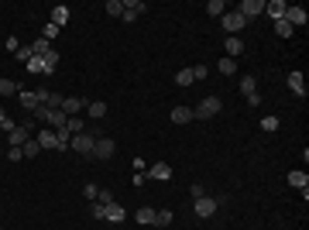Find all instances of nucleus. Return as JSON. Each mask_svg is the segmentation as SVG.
Instances as JSON below:
<instances>
[{"mask_svg":"<svg viewBox=\"0 0 309 230\" xmlns=\"http://www.w3.org/2000/svg\"><path fill=\"white\" fill-rule=\"evenodd\" d=\"M93 144H97V134L93 131H83V134H72V151H79L83 158H93Z\"/></svg>","mask_w":309,"mask_h":230,"instance_id":"nucleus-1","label":"nucleus"},{"mask_svg":"<svg viewBox=\"0 0 309 230\" xmlns=\"http://www.w3.org/2000/svg\"><path fill=\"white\" fill-rule=\"evenodd\" d=\"M216 114H220V96H206L193 110V120H210V117H216Z\"/></svg>","mask_w":309,"mask_h":230,"instance_id":"nucleus-2","label":"nucleus"},{"mask_svg":"<svg viewBox=\"0 0 309 230\" xmlns=\"http://www.w3.org/2000/svg\"><path fill=\"white\" fill-rule=\"evenodd\" d=\"M220 24H223V31H230V35H237V31H241V28H244L248 21L241 18V11H227V14L220 18Z\"/></svg>","mask_w":309,"mask_h":230,"instance_id":"nucleus-3","label":"nucleus"},{"mask_svg":"<svg viewBox=\"0 0 309 230\" xmlns=\"http://www.w3.org/2000/svg\"><path fill=\"white\" fill-rule=\"evenodd\" d=\"M216 206H220V199H210V196H203V199H196V203H193V213L206 220V216H213V213H216Z\"/></svg>","mask_w":309,"mask_h":230,"instance_id":"nucleus-4","label":"nucleus"},{"mask_svg":"<svg viewBox=\"0 0 309 230\" xmlns=\"http://www.w3.org/2000/svg\"><path fill=\"white\" fill-rule=\"evenodd\" d=\"M282 21H285L292 31H295V28H302V24L309 21V14L302 11V7H285V18H282Z\"/></svg>","mask_w":309,"mask_h":230,"instance_id":"nucleus-5","label":"nucleus"},{"mask_svg":"<svg viewBox=\"0 0 309 230\" xmlns=\"http://www.w3.org/2000/svg\"><path fill=\"white\" fill-rule=\"evenodd\" d=\"M148 179H158V182H169L172 179V165L169 162H154V165H148Z\"/></svg>","mask_w":309,"mask_h":230,"instance_id":"nucleus-6","label":"nucleus"},{"mask_svg":"<svg viewBox=\"0 0 309 230\" xmlns=\"http://www.w3.org/2000/svg\"><path fill=\"white\" fill-rule=\"evenodd\" d=\"M117 144L110 137H97V144H93V158H114Z\"/></svg>","mask_w":309,"mask_h":230,"instance_id":"nucleus-7","label":"nucleus"},{"mask_svg":"<svg viewBox=\"0 0 309 230\" xmlns=\"http://www.w3.org/2000/svg\"><path fill=\"white\" fill-rule=\"evenodd\" d=\"M258 14H265V0H244V4H241V18L244 21L258 18Z\"/></svg>","mask_w":309,"mask_h":230,"instance_id":"nucleus-8","label":"nucleus"},{"mask_svg":"<svg viewBox=\"0 0 309 230\" xmlns=\"http://www.w3.org/2000/svg\"><path fill=\"white\" fill-rule=\"evenodd\" d=\"M83 107H86V103H83L79 96H62V107H58V110H62L65 117H79V110H83Z\"/></svg>","mask_w":309,"mask_h":230,"instance_id":"nucleus-9","label":"nucleus"},{"mask_svg":"<svg viewBox=\"0 0 309 230\" xmlns=\"http://www.w3.org/2000/svg\"><path fill=\"white\" fill-rule=\"evenodd\" d=\"M28 137H31V127H24V124H18V127H14V131L7 134V144H11V148H21V144H24Z\"/></svg>","mask_w":309,"mask_h":230,"instance_id":"nucleus-10","label":"nucleus"},{"mask_svg":"<svg viewBox=\"0 0 309 230\" xmlns=\"http://www.w3.org/2000/svg\"><path fill=\"white\" fill-rule=\"evenodd\" d=\"M103 220H110V223H124V220H127V210L114 199V203L107 206V213H103Z\"/></svg>","mask_w":309,"mask_h":230,"instance_id":"nucleus-11","label":"nucleus"},{"mask_svg":"<svg viewBox=\"0 0 309 230\" xmlns=\"http://www.w3.org/2000/svg\"><path fill=\"white\" fill-rule=\"evenodd\" d=\"M285 0H265V14H271V21H282L285 18Z\"/></svg>","mask_w":309,"mask_h":230,"instance_id":"nucleus-12","label":"nucleus"},{"mask_svg":"<svg viewBox=\"0 0 309 230\" xmlns=\"http://www.w3.org/2000/svg\"><path fill=\"white\" fill-rule=\"evenodd\" d=\"M24 69H28L31 76H48V69H45V58H41V55H31L28 62H24Z\"/></svg>","mask_w":309,"mask_h":230,"instance_id":"nucleus-13","label":"nucleus"},{"mask_svg":"<svg viewBox=\"0 0 309 230\" xmlns=\"http://www.w3.org/2000/svg\"><path fill=\"white\" fill-rule=\"evenodd\" d=\"M172 124H193V107H172Z\"/></svg>","mask_w":309,"mask_h":230,"instance_id":"nucleus-14","label":"nucleus"},{"mask_svg":"<svg viewBox=\"0 0 309 230\" xmlns=\"http://www.w3.org/2000/svg\"><path fill=\"white\" fill-rule=\"evenodd\" d=\"M289 186L292 189H309V175L302 172V169H292L289 172Z\"/></svg>","mask_w":309,"mask_h":230,"instance_id":"nucleus-15","label":"nucleus"},{"mask_svg":"<svg viewBox=\"0 0 309 230\" xmlns=\"http://www.w3.org/2000/svg\"><path fill=\"white\" fill-rule=\"evenodd\" d=\"M289 90L295 96H306V79H302V72H289Z\"/></svg>","mask_w":309,"mask_h":230,"instance_id":"nucleus-16","label":"nucleus"},{"mask_svg":"<svg viewBox=\"0 0 309 230\" xmlns=\"http://www.w3.org/2000/svg\"><path fill=\"white\" fill-rule=\"evenodd\" d=\"M18 96H21V107H24L28 114H31L35 107H38V93H35V90H21Z\"/></svg>","mask_w":309,"mask_h":230,"instance_id":"nucleus-17","label":"nucleus"},{"mask_svg":"<svg viewBox=\"0 0 309 230\" xmlns=\"http://www.w3.org/2000/svg\"><path fill=\"white\" fill-rule=\"evenodd\" d=\"M72 144V131L69 127H62V131H55V151H65Z\"/></svg>","mask_w":309,"mask_h":230,"instance_id":"nucleus-18","label":"nucleus"},{"mask_svg":"<svg viewBox=\"0 0 309 230\" xmlns=\"http://www.w3.org/2000/svg\"><path fill=\"white\" fill-rule=\"evenodd\" d=\"M223 48H227V58H234V55H241V52H244V41L241 38H223Z\"/></svg>","mask_w":309,"mask_h":230,"instance_id":"nucleus-19","label":"nucleus"},{"mask_svg":"<svg viewBox=\"0 0 309 230\" xmlns=\"http://www.w3.org/2000/svg\"><path fill=\"white\" fill-rule=\"evenodd\" d=\"M65 21H69V7H65V4H58L55 11H52V24H55V28H62Z\"/></svg>","mask_w":309,"mask_h":230,"instance_id":"nucleus-20","label":"nucleus"},{"mask_svg":"<svg viewBox=\"0 0 309 230\" xmlns=\"http://www.w3.org/2000/svg\"><path fill=\"white\" fill-rule=\"evenodd\" d=\"M134 216H137V223H144V227H154V210H151V206H141Z\"/></svg>","mask_w":309,"mask_h":230,"instance_id":"nucleus-21","label":"nucleus"},{"mask_svg":"<svg viewBox=\"0 0 309 230\" xmlns=\"http://www.w3.org/2000/svg\"><path fill=\"white\" fill-rule=\"evenodd\" d=\"M41 151V144L38 141H35V137H28V141H24V144H21V155H24V158H35V155Z\"/></svg>","mask_w":309,"mask_h":230,"instance_id":"nucleus-22","label":"nucleus"},{"mask_svg":"<svg viewBox=\"0 0 309 230\" xmlns=\"http://www.w3.org/2000/svg\"><path fill=\"white\" fill-rule=\"evenodd\" d=\"M48 124H52V131H62V127L69 124V117L62 114V110H52V117H48Z\"/></svg>","mask_w":309,"mask_h":230,"instance_id":"nucleus-23","label":"nucleus"},{"mask_svg":"<svg viewBox=\"0 0 309 230\" xmlns=\"http://www.w3.org/2000/svg\"><path fill=\"white\" fill-rule=\"evenodd\" d=\"M86 114L93 117V120H100V117H107V103H100V100H97V103H86Z\"/></svg>","mask_w":309,"mask_h":230,"instance_id":"nucleus-24","label":"nucleus"},{"mask_svg":"<svg viewBox=\"0 0 309 230\" xmlns=\"http://www.w3.org/2000/svg\"><path fill=\"white\" fill-rule=\"evenodd\" d=\"M206 14H213V18H223V14H227V4H223V0H210V4H206Z\"/></svg>","mask_w":309,"mask_h":230,"instance_id":"nucleus-25","label":"nucleus"},{"mask_svg":"<svg viewBox=\"0 0 309 230\" xmlns=\"http://www.w3.org/2000/svg\"><path fill=\"white\" fill-rule=\"evenodd\" d=\"M196 79H193V69H179L175 72V86H193Z\"/></svg>","mask_w":309,"mask_h":230,"instance_id":"nucleus-26","label":"nucleus"},{"mask_svg":"<svg viewBox=\"0 0 309 230\" xmlns=\"http://www.w3.org/2000/svg\"><path fill=\"white\" fill-rule=\"evenodd\" d=\"M11 93H21V86L14 83V79H4V76H0V96H11Z\"/></svg>","mask_w":309,"mask_h":230,"instance_id":"nucleus-27","label":"nucleus"},{"mask_svg":"<svg viewBox=\"0 0 309 230\" xmlns=\"http://www.w3.org/2000/svg\"><path fill=\"white\" fill-rule=\"evenodd\" d=\"M35 141L41 144V151H45V148H55V131H41Z\"/></svg>","mask_w":309,"mask_h":230,"instance_id":"nucleus-28","label":"nucleus"},{"mask_svg":"<svg viewBox=\"0 0 309 230\" xmlns=\"http://www.w3.org/2000/svg\"><path fill=\"white\" fill-rule=\"evenodd\" d=\"M41 58H45V69H48V76H52V72H55V65H58V52H55V48H48Z\"/></svg>","mask_w":309,"mask_h":230,"instance_id":"nucleus-29","label":"nucleus"},{"mask_svg":"<svg viewBox=\"0 0 309 230\" xmlns=\"http://www.w3.org/2000/svg\"><path fill=\"white\" fill-rule=\"evenodd\" d=\"M241 93H244V96L258 93V79H254V76H244V79H241Z\"/></svg>","mask_w":309,"mask_h":230,"instance_id":"nucleus-30","label":"nucleus"},{"mask_svg":"<svg viewBox=\"0 0 309 230\" xmlns=\"http://www.w3.org/2000/svg\"><path fill=\"white\" fill-rule=\"evenodd\" d=\"M172 220H175V216H172V210H162V213H154V227H162V230L169 227Z\"/></svg>","mask_w":309,"mask_h":230,"instance_id":"nucleus-31","label":"nucleus"},{"mask_svg":"<svg viewBox=\"0 0 309 230\" xmlns=\"http://www.w3.org/2000/svg\"><path fill=\"white\" fill-rule=\"evenodd\" d=\"M107 14H110V18H120V14H124V0H107Z\"/></svg>","mask_w":309,"mask_h":230,"instance_id":"nucleus-32","label":"nucleus"},{"mask_svg":"<svg viewBox=\"0 0 309 230\" xmlns=\"http://www.w3.org/2000/svg\"><path fill=\"white\" fill-rule=\"evenodd\" d=\"M48 48H52V45H48L45 38H35V41H31V55H45Z\"/></svg>","mask_w":309,"mask_h":230,"instance_id":"nucleus-33","label":"nucleus"},{"mask_svg":"<svg viewBox=\"0 0 309 230\" xmlns=\"http://www.w3.org/2000/svg\"><path fill=\"white\" fill-rule=\"evenodd\" d=\"M261 131H268V134H271V131H278V117H275V114L261 117Z\"/></svg>","mask_w":309,"mask_h":230,"instance_id":"nucleus-34","label":"nucleus"},{"mask_svg":"<svg viewBox=\"0 0 309 230\" xmlns=\"http://www.w3.org/2000/svg\"><path fill=\"white\" fill-rule=\"evenodd\" d=\"M220 72H223V76H234V72H237V62H234V58H220Z\"/></svg>","mask_w":309,"mask_h":230,"instance_id":"nucleus-35","label":"nucleus"},{"mask_svg":"<svg viewBox=\"0 0 309 230\" xmlns=\"http://www.w3.org/2000/svg\"><path fill=\"white\" fill-rule=\"evenodd\" d=\"M275 35H278V38H292V28L285 21H275Z\"/></svg>","mask_w":309,"mask_h":230,"instance_id":"nucleus-36","label":"nucleus"},{"mask_svg":"<svg viewBox=\"0 0 309 230\" xmlns=\"http://www.w3.org/2000/svg\"><path fill=\"white\" fill-rule=\"evenodd\" d=\"M31 117H38V120H48V117H52V107H45V103H38V107L31 110Z\"/></svg>","mask_w":309,"mask_h":230,"instance_id":"nucleus-37","label":"nucleus"},{"mask_svg":"<svg viewBox=\"0 0 309 230\" xmlns=\"http://www.w3.org/2000/svg\"><path fill=\"white\" fill-rule=\"evenodd\" d=\"M41 38L48 41V45H52V38H58V28H55V24H52V21L45 24V31H41Z\"/></svg>","mask_w":309,"mask_h":230,"instance_id":"nucleus-38","label":"nucleus"},{"mask_svg":"<svg viewBox=\"0 0 309 230\" xmlns=\"http://www.w3.org/2000/svg\"><path fill=\"white\" fill-rule=\"evenodd\" d=\"M83 196H86V199H90V203H97V196H100V189H97V186H93V182H86V186H83Z\"/></svg>","mask_w":309,"mask_h":230,"instance_id":"nucleus-39","label":"nucleus"},{"mask_svg":"<svg viewBox=\"0 0 309 230\" xmlns=\"http://www.w3.org/2000/svg\"><path fill=\"white\" fill-rule=\"evenodd\" d=\"M103 213H107L103 203H93V206H90V216H93V220H103Z\"/></svg>","mask_w":309,"mask_h":230,"instance_id":"nucleus-40","label":"nucleus"},{"mask_svg":"<svg viewBox=\"0 0 309 230\" xmlns=\"http://www.w3.org/2000/svg\"><path fill=\"white\" fill-rule=\"evenodd\" d=\"M65 127H69L72 134H83V120H79V117H69V124H65Z\"/></svg>","mask_w":309,"mask_h":230,"instance_id":"nucleus-41","label":"nucleus"},{"mask_svg":"<svg viewBox=\"0 0 309 230\" xmlns=\"http://www.w3.org/2000/svg\"><path fill=\"white\" fill-rule=\"evenodd\" d=\"M97 203H103V206H110V203H114V192H110V189H100Z\"/></svg>","mask_w":309,"mask_h":230,"instance_id":"nucleus-42","label":"nucleus"},{"mask_svg":"<svg viewBox=\"0 0 309 230\" xmlns=\"http://www.w3.org/2000/svg\"><path fill=\"white\" fill-rule=\"evenodd\" d=\"M144 182H148V175H144V172H134V175H131V186H134V189H141Z\"/></svg>","mask_w":309,"mask_h":230,"instance_id":"nucleus-43","label":"nucleus"},{"mask_svg":"<svg viewBox=\"0 0 309 230\" xmlns=\"http://www.w3.org/2000/svg\"><path fill=\"white\" fill-rule=\"evenodd\" d=\"M189 196H193V199H203V196H206V189H203L199 182H193V186H189Z\"/></svg>","mask_w":309,"mask_h":230,"instance_id":"nucleus-44","label":"nucleus"},{"mask_svg":"<svg viewBox=\"0 0 309 230\" xmlns=\"http://www.w3.org/2000/svg\"><path fill=\"white\" fill-rule=\"evenodd\" d=\"M210 76V69L206 65H193V79H206Z\"/></svg>","mask_w":309,"mask_h":230,"instance_id":"nucleus-45","label":"nucleus"},{"mask_svg":"<svg viewBox=\"0 0 309 230\" xmlns=\"http://www.w3.org/2000/svg\"><path fill=\"white\" fill-rule=\"evenodd\" d=\"M14 55H18V62H28V58H31V45H28V48H18Z\"/></svg>","mask_w":309,"mask_h":230,"instance_id":"nucleus-46","label":"nucleus"},{"mask_svg":"<svg viewBox=\"0 0 309 230\" xmlns=\"http://www.w3.org/2000/svg\"><path fill=\"white\" fill-rule=\"evenodd\" d=\"M7 158H11V162H21L24 155H21V148H7Z\"/></svg>","mask_w":309,"mask_h":230,"instance_id":"nucleus-47","label":"nucleus"},{"mask_svg":"<svg viewBox=\"0 0 309 230\" xmlns=\"http://www.w3.org/2000/svg\"><path fill=\"white\" fill-rule=\"evenodd\" d=\"M0 120H7V114H4V110H0Z\"/></svg>","mask_w":309,"mask_h":230,"instance_id":"nucleus-48","label":"nucleus"}]
</instances>
